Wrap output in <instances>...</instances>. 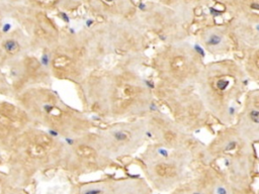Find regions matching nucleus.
Instances as JSON below:
<instances>
[{"label": "nucleus", "instance_id": "nucleus-1", "mask_svg": "<svg viewBox=\"0 0 259 194\" xmlns=\"http://www.w3.org/2000/svg\"><path fill=\"white\" fill-rule=\"evenodd\" d=\"M16 108L8 103H0V140L8 141L12 131L17 129Z\"/></svg>", "mask_w": 259, "mask_h": 194}, {"label": "nucleus", "instance_id": "nucleus-2", "mask_svg": "<svg viewBox=\"0 0 259 194\" xmlns=\"http://www.w3.org/2000/svg\"><path fill=\"white\" fill-rule=\"evenodd\" d=\"M156 173L160 177L171 178L176 175V170L174 167L167 164H159L156 166Z\"/></svg>", "mask_w": 259, "mask_h": 194}, {"label": "nucleus", "instance_id": "nucleus-3", "mask_svg": "<svg viewBox=\"0 0 259 194\" xmlns=\"http://www.w3.org/2000/svg\"><path fill=\"white\" fill-rule=\"evenodd\" d=\"M27 154H29L30 157L33 158H43L46 156V150H45V147H43L42 145H40L39 143L36 144H30L29 147H27Z\"/></svg>", "mask_w": 259, "mask_h": 194}, {"label": "nucleus", "instance_id": "nucleus-4", "mask_svg": "<svg viewBox=\"0 0 259 194\" xmlns=\"http://www.w3.org/2000/svg\"><path fill=\"white\" fill-rule=\"evenodd\" d=\"M77 154L83 158L91 159L95 157V151L92 148L87 147V146H80L77 148Z\"/></svg>", "mask_w": 259, "mask_h": 194}, {"label": "nucleus", "instance_id": "nucleus-5", "mask_svg": "<svg viewBox=\"0 0 259 194\" xmlns=\"http://www.w3.org/2000/svg\"><path fill=\"white\" fill-rule=\"evenodd\" d=\"M71 60L66 56H60V57H57L55 60L53 61V65L55 68H58V69H61V68H65L66 66H68L70 64Z\"/></svg>", "mask_w": 259, "mask_h": 194}, {"label": "nucleus", "instance_id": "nucleus-6", "mask_svg": "<svg viewBox=\"0 0 259 194\" xmlns=\"http://www.w3.org/2000/svg\"><path fill=\"white\" fill-rule=\"evenodd\" d=\"M221 43H222V37H221L219 34H216V33L210 34L208 41H206V44L212 47H216L218 45H220Z\"/></svg>", "mask_w": 259, "mask_h": 194}, {"label": "nucleus", "instance_id": "nucleus-7", "mask_svg": "<svg viewBox=\"0 0 259 194\" xmlns=\"http://www.w3.org/2000/svg\"><path fill=\"white\" fill-rule=\"evenodd\" d=\"M129 133H127L125 130H116L113 133V138H116V141L122 142V141H126L129 138Z\"/></svg>", "mask_w": 259, "mask_h": 194}, {"label": "nucleus", "instance_id": "nucleus-8", "mask_svg": "<svg viewBox=\"0 0 259 194\" xmlns=\"http://www.w3.org/2000/svg\"><path fill=\"white\" fill-rule=\"evenodd\" d=\"M7 10H8L7 4L0 2V26H1V23H2V21H3V19L5 18L6 12H7Z\"/></svg>", "mask_w": 259, "mask_h": 194}, {"label": "nucleus", "instance_id": "nucleus-9", "mask_svg": "<svg viewBox=\"0 0 259 194\" xmlns=\"http://www.w3.org/2000/svg\"><path fill=\"white\" fill-rule=\"evenodd\" d=\"M57 0H36V2L42 7H50Z\"/></svg>", "mask_w": 259, "mask_h": 194}, {"label": "nucleus", "instance_id": "nucleus-10", "mask_svg": "<svg viewBox=\"0 0 259 194\" xmlns=\"http://www.w3.org/2000/svg\"><path fill=\"white\" fill-rule=\"evenodd\" d=\"M228 86H229V81L225 80V79H220L217 82V88L219 90H225Z\"/></svg>", "mask_w": 259, "mask_h": 194}, {"label": "nucleus", "instance_id": "nucleus-11", "mask_svg": "<svg viewBox=\"0 0 259 194\" xmlns=\"http://www.w3.org/2000/svg\"><path fill=\"white\" fill-rule=\"evenodd\" d=\"M249 115H250V118L252 119V121L255 123H258V117H259V111L256 109H253V110H251L250 113H249Z\"/></svg>", "mask_w": 259, "mask_h": 194}, {"label": "nucleus", "instance_id": "nucleus-12", "mask_svg": "<svg viewBox=\"0 0 259 194\" xmlns=\"http://www.w3.org/2000/svg\"><path fill=\"white\" fill-rule=\"evenodd\" d=\"M193 49H194V51L196 52V53H198L199 56L201 57H205L206 56V53H205V50H203V49L199 46V45H194V47H193Z\"/></svg>", "mask_w": 259, "mask_h": 194}, {"label": "nucleus", "instance_id": "nucleus-13", "mask_svg": "<svg viewBox=\"0 0 259 194\" xmlns=\"http://www.w3.org/2000/svg\"><path fill=\"white\" fill-rule=\"evenodd\" d=\"M49 61H50L49 60V55L44 54L42 59H41V64H42L43 66H45V67H47V66L49 65Z\"/></svg>", "mask_w": 259, "mask_h": 194}, {"label": "nucleus", "instance_id": "nucleus-14", "mask_svg": "<svg viewBox=\"0 0 259 194\" xmlns=\"http://www.w3.org/2000/svg\"><path fill=\"white\" fill-rule=\"evenodd\" d=\"M237 146V143L236 142H230L229 144H228V146L226 147V151H230V150H233V149H235V147Z\"/></svg>", "mask_w": 259, "mask_h": 194}, {"label": "nucleus", "instance_id": "nucleus-15", "mask_svg": "<svg viewBox=\"0 0 259 194\" xmlns=\"http://www.w3.org/2000/svg\"><path fill=\"white\" fill-rule=\"evenodd\" d=\"M49 136L51 138H56V137L59 136V133L55 130H49Z\"/></svg>", "mask_w": 259, "mask_h": 194}, {"label": "nucleus", "instance_id": "nucleus-16", "mask_svg": "<svg viewBox=\"0 0 259 194\" xmlns=\"http://www.w3.org/2000/svg\"><path fill=\"white\" fill-rule=\"evenodd\" d=\"M60 15H61V17H62V18H63V20H64L65 22H67V23H69V22H70V18H69V17H68V15L66 14V13L62 12V13H60Z\"/></svg>", "mask_w": 259, "mask_h": 194}, {"label": "nucleus", "instance_id": "nucleus-17", "mask_svg": "<svg viewBox=\"0 0 259 194\" xmlns=\"http://www.w3.org/2000/svg\"><path fill=\"white\" fill-rule=\"evenodd\" d=\"M210 12L212 13V14H213L214 16H217V15L221 14V12H220V11H218V10H216L214 7H210Z\"/></svg>", "mask_w": 259, "mask_h": 194}, {"label": "nucleus", "instance_id": "nucleus-18", "mask_svg": "<svg viewBox=\"0 0 259 194\" xmlns=\"http://www.w3.org/2000/svg\"><path fill=\"white\" fill-rule=\"evenodd\" d=\"M99 193H100V190L92 189V190H88V191H86L84 194H99Z\"/></svg>", "mask_w": 259, "mask_h": 194}, {"label": "nucleus", "instance_id": "nucleus-19", "mask_svg": "<svg viewBox=\"0 0 259 194\" xmlns=\"http://www.w3.org/2000/svg\"><path fill=\"white\" fill-rule=\"evenodd\" d=\"M158 153L160 154L161 156H164V157H167V156H168V152L166 150H164V149H159Z\"/></svg>", "mask_w": 259, "mask_h": 194}, {"label": "nucleus", "instance_id": "nucleus-20", "mask_svg": "<svg viewBox=\"0 0 259 194\" xmlns=\"http://www.w3.org/2000/svg\"><path fill=\"white\" fill-rule=\"evenodd\" d=\"M20 0H0V2L1 3H5V4H8L9 3H14V2H18Z\"/></svg>", "mask_w": 259, "mask_h": 194}, {"label": "nucleus", "instance_id": "nucleus-21", "mask_svg": "<svg viewBox=\"0 0 259 194\" xmlns=\"http://www.w3.org/2000/svg\"><path fill=\"white\" fill-rule=\"evenodd\" d=\"M250 7H251L252 9H254V10H258V9H259V5H258L257 2H253V3H251Z\"/></svg>", "mask_w": 259, "mask_h": 194}, {"label": "nucleus", "instance_id": "nucleus-22", "mask_svg": "<svg viewBox=\"0 0 259 194\" xmlns=\"http://www.w3.org/2000/svg\"><path fill=\"white\" fill-rule=\"evenodd\" d=\"M138 8L141 9V10H145L147 8V6H146V4H144V3H140L139 6H138Z\"/></svg>", "mask_w": 259, "mask_h": 194}, {"label": "nucleus", "instance_id": "nucleus-23", "mask_svg": "<svg viewBox=\"0 0 259 194\" xmlns=\"http://www.w3.org/2000/svg\"><path fill=\"white\" fill-rule=\"evenodd\" d=\"M65 141H66V143L68 144V145H70V146H72L74 144V141L73 140H71V138H65Z\"/></svg>", "mask_w": 259, "mask_h": 194}, {"label": "nucleus", "instance_id": "nucleus-24", "mask_svg": "<svg viewBox=\"0 0 259 194\" xmlns=\"http://www.w3.org/2000/svg\"><path fill=\"white\" fill-rule=\"evenodd\" d=\"M94 22V20L93 19H88V20H86V26H91L92 25V23Z\"/></svg>", "mask_w": 259, "mask_h": 194}, {"label": "nucleus", "instance_id": "nucleus-25", "mask_svg": "<svg viewBox=\"0 0 259 194\" xmlns=\"http://www.w3.org/2000/svg\"><path fill=\"white\" fill-rule=\"evenodd\" d=\"M229 113H230V115H234V114H235V108H234V107H229Z\"/></svg>", "mask_w": 259, "mask_h": 194}, {"label": "nucleus", "instance_id": "nucleus-26", "mask_svg": "<svg viewBox=\"0 0 259 194\" xmlns=\"http://www.w3.org/2000/svg\"><path fill=\"white\" fill-rule=\"evenodd\" d=\"M150 110H151V111H154V110H157V107H156V105L154 104V103H152V104H150Z\"/></svg>", "mask_w": 259, "mask_h": 194}, {"label": "nucleus", "instance_id": "nucleus-27", "mask_svg": "<svg viewBox=\"0 0 259 194\" xmlns=\"http://www.w3.org/2000/svg\"><path fill=\"white\" fill-rule=\"evenodd\" d=\"M218 192H219V194H226L225 189H223V188H219V189H218Z\"/></svg>", "mask_w": 259, "mask_h": 194}, {"label": "nucleus", "instance_id": "nucleus-28", "mask_svg": "<svg viewBox=\"0 0 259 194\" xmlns=\"http://www.w3.org/2000/svg\"><path fill=\"white\" fill-rule=\"evenodd\" d=\"M146 84H147L148 86H149L150 88H153V87H154V85H153V84H151V83H150L149 81H146Z\"/></svg>", "mask_w": 259, "mask_h": 194}, {"label": "nucleus", "instance_id": "nucleus-29", "mask_svg": "<svg viewBox=\"0 0 259 194\" xmlns=\"http://www.w3.org/2000/svg\"><path fill=\"white\" fill-rule=\"evenodd\" d=\"M147 136L151 138V137H152V134H151V133H147Z\"/></svg>", "mask_w": 259, "mask_h": 194}, {"label": "nucleus", "instance_id": "nucleus-30", "mask_svg": "<svg viewBox=\"0 0 259 194\" xmlns=\"http://www.w3.org/2000/svg\"><path fill=\"white\" fill-rule=\"evenodd\" d=\"M106 1H108V2H112V1H113V0H106Z\"/></svg>", "mask_w": 259, "mask_h": 194}, {"label": "nucleus", "instance_id": "nucleus-31", "mask_svg": "<svg viewBox=\"0 0 259 194\" xmlns=\"http://www.w3.org/2000/svg\"><path fill=\"white\" fill-rule=\"evenodd\" d=\"M194 194H201V193H194Z\"/></svg>", "mask_w": 259, "mask_h": 194}]
</instances>
